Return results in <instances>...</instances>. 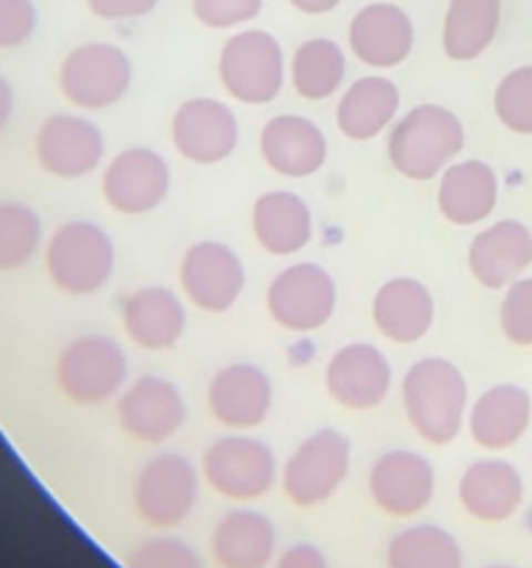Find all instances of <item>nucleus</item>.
<instances>
[{"label":"nucleus","instance_id":"f257e3e1","mask_svg":"<svg viewBox=\"0 0 532 568\" xmlns=\"http://www.w3.org/2000/svg\"><path fill=\"white\" fill-rule=\"evenodd\" d=\"M402 408L410 427L432 447H447L460 436L469 410V383L447 358H421L402 377Z\"/></svg>","mask_w":532,"mask_h":568},{"label":"nucleus","instance_id":"f03ea898","mask_svg":"<svg viewBox=\"0 0 532 568\" xmlns=\"http://www.w3.org/2000/svg\"><path fill=\"white\" fill-rule=\"evenodd\" d=\"M466 128L452 109L438 103L413 105L388 128L386 153L393 172L408 181H436L460 155Z\"/></svg>","mask_w":532,"mask_h":568},{"label":"nucleus","instance_id":"7ed1b4c3","mask_svg":"<svg viewBox=\"0 0 532 568\" xmlns=\"http://www.w3.org/2000/svg\"><path fill=\"white\" fill-rule=\"evenodd\" d=\"M116 250L109 233L89 220L64 222L44 247V270L59 292L72 297L98 294L111 281Z\"/></svg>","mask_w":532,"mask_h":568},{"label":"nucleus","instance_id":"20e7f679","mask_svg":"<svg viewBox=\"0 0 532 568\" xmlns=\"http://www.w3.org/2000/svg\"><path fill=\"white\" fill-rule=\"evenodd\" d=\"M216 72L233 100L244 105H266L283 92L286 53L269 31L244 28L222 44Z\"/></svg>","mask_w":532,"mask_h":568},{"label":"nucleus","instance_id":"39448f33","mask_svg":"<svg viewBox=\"0 0 532 568\" xmlns=\"http://www.w3.org/2000/svg\"><path fill=\"white\" fill-rule=\"evenodd\" d=\"M127 381V355L109 336H78L55 361V386L72 405L94 408L120 397Z\"/></svg>","mask_w":532,"mask_h":568},{"label":"nucleus","instance_id":"423d86ee","mask_svg":"<svg viewBox=\"0 0 532 568\" xmlns=\"http://www.w3.org/2000/svg\"><path fill=\"white\" fill-rule=\"evenodd\" d=\"M352 460V444L332 427L310 433L280 471V486L297 508H319L344 486Z\"/></svg>","mask_w":532,"mask_h":568},{"label":"nucleus","instance_id":"0eeeda50","mask_svg":"<svg viewBox=\"0 0 532 568\" xmlns=\"http://www.w3.org/2000/svg\"><path fill=\"white\" fill-rule=\"evenodd\" d=\"M133 83V61L111 42L72 48L59 67V89L83 111H103L120 103Z\"/></svg>","mask_w":532,"mask_h":568},{"label":"nucleus","instance_id":"6e6552de","mask_svg":"<svg viewBox=\"0 0 532 568\" xmlns=\"http://www.w3.org/2000/svg\"><path fill=\"white\" fill-rule=\"evenodd\" d=\"M338 305V286L330 272L310 261L286 266L266 288V311L272 322L288 333L321 331Z\"/></svg>","mask_w":532,"mask_h":568},{"label":"nucleus","instance_id":"1a4fd4ad","mask_svg":"<svg viewBox=\"0 0 532 568\" xmlns=\"http://www.w3.org/2000/svg\"><path fill=\"white\" fill-rule=\"evenodd\" d=\"M203 477L231 503H255L277 483V460L260 438L233 433L208 444L203 455Z\"/></svg>","mask_w":532,"mask_h":568},{"label":"nucleus","instance_id":"9d476101","mask_svg":"<svg viewBox=\"0 0 532 568\" xmlns=\"http://www.w3.org/2000/svg\"><path fill=\"white\" fill-rule=\"evenodd\" d=\"M200 499L197 466L181 453L150 458L133 483V505L142 521L155 530H170L192 516Z\"/></svg>","mask_w":532,"mask_h":568},{"label":"nucleus","instance_id":"9b49d317","mask_svg":"<svg viewBox=\"0 0 532 568\" xmlns=\"http://www.w3.org/2000/svg\"><path fill=\"white\" fill-rule=\"evenodd\" d=\"M177 277L188 303L203 314H227L247 286L242 258L214 239L194 242L183 253Z\"/></svg>","mask_w":532,"mask_h":568},{"label":"nucleus","instance_id":"f8f14e48","mask_svg":"<svg viewBox=\"0 0 532 568\" xmlns=\"http://www.w3.org/2000/svg\"><path fill=\"white\" fill-rule=\"evenodd\" d=\"M172 189L164 155L150 148H125L105 164L100 192L105 205L122 216H144L158 209Z\"/></svg>","mask_w":532,"mask_h":568},{"label":"nucleus","instance_id":"ddd939ff","mask_svg":"<svg viewBox=\"0 0 532 568\" xmlns=\"http://www.w3.org/2000/svg\"><path fill=\"white\" fill-rule=\"evenodd\" d=\"M188 408L181 388L158 375H142L116 397V422L133 442L164 444L186 425Z\"/></svg>","mask_w":532,"mask_h":568},{"label":"nucleus","instance_id":"4468645a","mask_svg":"<svg viewBox=\"0 0 532 568\" xmlns=\"http://www.w3.org/2000/svg\"><path fill=\"white\" fill-rule=\"evenodd\" d=\"M172 144L192 164H222L238 148V116L216 98L183 100L172 114Z\"/></svg>","mask_w":532,"mask_h":568},{"label":"nucleus","instance_id":"2eb2a0df","mask_svg":"<svg viewBox=\"0 0 532 568\" xmlns=\"http://www.w3.org/2000/svg\"><path fill=\"white\" fill-rule=\"evenodd\" d=\"M33 155L48 175L78 181L100 166L105 139L92 120L81 114H53L33 136Z\"/></svg>","mask_w":532,"mask_h":568},{"label":"nucleus","instance_id":"dca6fc26","mask_svg":"<svg viewBox=\"0 0 532 568\" xmlns=\"http://www.w3.org/2000/svg\"><path fill=\"white\" fill-rule=\"evenodd\" d=\"M369 497L386 516L410 519L436 497V471L413 449H388L369 469Z\"/></svg>","mask_w":532,"mask_h":568},{"label":"nucleus","instance_id":"f3484780","mask_svg":"<svg viewBox=\"0 0 532 568\" xmlns=\"http://www.w3.org/2000/svg\"><path fill=\"white\" fill-rule=\"evenodd\" d=\"M393 372L375 344L355 342L338 349L325 369V388L332 403L347 410H375L391 394Z\"/></svg>","mask_w":532,"mask_h":568},{"label":"nucleus","instance_id":"a211bd4d","mask_svg":"<svg viewBox=\"0 0 532 568\" xmlns=\"http://www.w3.org/2000/svg\"><path fill=\"white\" fill-rule=\"evenodd\" d=\"M347 42L360 64L371 70H393L408 61L416 42V28L402 6L377 0L355 11L347 28Z\"/></svg>","mask_w":532,"mask_h":568},{"label":"nucleus","instance_id":"6ab92c4d","mask_svg":"<svg viewBox=\"0 0 532 568\" xmlns=\"http://www.w3.org/2000/svg\"><path fill=\"white\" fill-rule=\"evenodd\" d=\"M466 264L482 288L504 292L532 266V231L519 220L493 222L471 239Z\"/></svg>","mask_w":532,"mask_h":568},{"label":"nucleus","instance_id":"aec40b11","mask_svg":"<svg viewBox=\"0 0 532 568\" xmlns=\"http://www.w3.org/2000/svg\"><path fill=\"white\" fill-rule=\"evenodd\" d=\"M258 150L272 172L291 181L316 175L330 153L325 131L303 114H277L266 120L258 133Z\"/></svg>","mask_w":532,"mask_h":568},{"label":"nucleus","instance_id":"412c9836","mask_svg":"<svg viewBox=\"0 0 532 568\" xmlns=\"http://www.w3.org/2000/svg\"><path fill=\"white\" fill-rule=\"evenodd\" d=\"M272 381L255 364H227L208 383V410L227 430H253L272 410Z\"/></svg>","mask_w":532,"mask_h":568},{"label":"nucleus","instance_id":"4be33fe9","mask_svg":"<svg viewBox=\"0 0 532 568\" xmlns=\"http://www.w3.org/2000/svg\"><path fill=\"white\" fill-rule=\"evenodd\" d=\"M532 425V394L519 383H497L477 397L469 410V433L477 447L504 453L526 436Z\"/></svg>","mask_w":532,"mask_h":568},{"label":"nucleus","instance_id":"5701e85b","mask_svg":"<svg viewBox=\"0 0 532 568\" xmlns=\"http://www.w3.org/2000/svg\"><path fill=\"white\" fill-rule=\"evenodd\" d=\"M499 203V178L491 164L480 159L452 161L438 175V214L458 227L485 222Z\"/></svg>","mask_w":532,"mask_h":568},{"label":"nucleus","instance_id":"b1692460","mask_svg":"<svg viewBox=\"0 0 532 568\" xmlns=\"http://www.w3.org/2000/svg\"><path fill=\"white\" fill-rule=\"evenodd\" d=\"M122 327L136 347L164 353L181 342L186 331V305L172 288L142 286L122 300Z\"/></svg>","mask_w":532,"mask_h":568},{"label":"nucleus","instance_id":"393cba45","mask_svg":"<svg viewBox=\"0 0 532 568\" xmlns=\"http://www.w3.org/2000/svg\"><path fill=\"white\" fill-rule=\"evenodd\" d=\"M458 503L471 519L499 525L515 516L524 503V480L510 460H474L460 475Z\"/></svg>","mask_w":532,"mask_h":568},{"label":"nucleus","instance_id":"a878e982","mask_svg":"<svg viewBox=\"0 0 532 568\" xmlns=\"http://www.w3.org/2000/svg\"><path fill=\"white\" fill-rule=\"evenodd\" d=\"M371 322L393 344H416L436 322V300L416 277H391L371 300Z\"/></svg>","mask_w":532,"mask_h":568},{"label":"nucleus","instance_id":"bb28decb","mask_svg":"<svg viewBox=\"0 0 532 568\" xmlns=\"http://www.w3.org/2000/svg\"><path fill=\"white\" fill-rule=\"evenodd\" d=\"M253 236L260 250L277 258L303 253L314 239V214L310 205L299 194L275 189V192L260 194L253 203L249 214Z\"/></svg>","mask_w":532,"mask_h":568},{"label":"nucleus","instance_id":"cd10ccee","mask_svg":"<svg viewBox=\"0 0 532 568\" xmlns=\"http://www.w3.org/2000/svg\"><path fill=\"white\" fill-rule=\"evenodd\" d=\"M399 87L386 75H364L344 89L336 105V125L352 142H371L397 122Z\"/></svg>","mask_w":532,"mask_h":568},{"label":"nucleus","instance_id":"c85d7f7f","mask_svg":"<svg viewBox=\"0 0 532 568\" xmlns=\"http://www.w3.org/2000/svg\"><path fill=\"white\" fill-rule=\"evenodd\" d=\"M275 525L253 508L227 510L211 532V552L219 568H266L275 560Z\"/></svg>","mask_w":532,"mask_h":568},{"label":"nucleus","instance_id":"c756f323","mask_svg":"<svg viewBox=\"0 0 532 568\" xmlns=\"http://www.w3.org/2000/svg\"><path fill=\"white\" fill-rule=\"evenodd\" d=\"M502 26V0H449L441 48L452 61H474L485 53Z\"/></svg>","mask_w":532,"mask_h":568},{"label":"nucleus","instance_id":"7c9ffc66","mask_svg":"<svg viewBox=\"0 0 532 568\" xmlns=\"http://www.w3.org/2000/svg\"><path fill=\"white\" fill-rule=\"evenodd\" d=\"M347 75V55L332 39H305L291 55V87L310 103L330 100Z\"/></svg>","mask_w":532,"mask_h":568},{"label":"nucleus","instance_id":"2f4dec72","mask_svg":"<svg viewBox=\"0 0 532 568\" xmlns=\"http://www.w3.org/2000/svg\"><path fill=\"white\" fill-rule=\"evenodd\" d=\"M388 568H463L458 538L438 525H413L391 536L386 549Z\"/></svg>","mask_w":532,"mask_h":568},{"label":"nucleus","instance_id":"473e14b6","mask_svg":"<svg viewBox=\"0 0 532 568\" xmlns=\"http://www.w3.org/2000/svg\"><path fill=\"white\" fill-rule=\"evenodd\" d=\"M42 244V220L37 211L17 200H0V272L31 264Z\"/></svg>","mask_w":532,"mask_h":568},{"label":"nucleus","instance_id":"72a5a7b5","mask_svg":"<svg viewBox=\"0 0 532 568\" xmlns=\"http://www.w3.org/2000/svg\"><path fill=\"white\" fill-rule=\"evenodd\" d=\"M493 114L519 136H532V64H521L502 75L493 89Z\"/></svg>","mask_w":532,"mask_h":568},{"label":"nucleus","instance_id":"f704fd0d","mask_svg":"<svg viewBox=\"0 0 532 568\" xmlns=\"http://www.w3.org/2000/svg\"><path fill=\"white\" fill-rule=\"evenodd\" d=\"M499 327L515 347H532V277L510 283L499 303Z\"/></svg>","mask_w":532,"mask_h":568},{"label":"nucleus","instance_id":"c9c22d12","mask_svg":"<svg viewBox=\"0 0 532 568\" xmlns=\"http://www.w3.org/2000/svg\"><path fill=\"white\" fill-rule=\"evenodd\" d=\"M127 568H203L200 555L181 538H147L125 560Z\"/></svg>","mask_w":532,"mask_h":568},{"label":"nucleus","instance_id":"e433bc0d","mask_svg":"<svg viewBox=\"0 0 532 568\" xmlns=\"http://www.w3.org/2000/svg\"><path fill=\"white\" fill-rule=\"evenodd\" d=\"M264 9V0H192V14L211 31H231L253 22Z\"/></svg>","mask_w":532,"mask_h":568},{"label":"nucleus","instance_id":"4c0bfd02","mask_svg":"<svg viewBox=\"0 0 532 568\" xmlns=\"http://www.w3.org/2000/svg\"><path fill=\"white\" fill-rule=\"evenodd\" d=\"M33 0H0V50L22 48L37 31Z\"/></svg>","mask_w":532,"mask_h":568},{"label":"nucleus","instance_id":"58836bf2","mask_svg":"<svg viewBox=\"0 0 532 568\" xmlns=\"http://www.w3.org/2000/svg\"><path fill=\"white\" fill-rule=\"evenodd\" d=\"M161 0H86L89 11L105 22H125L147 17Z\"/></svg>","mask_w":532,"mask_h":568},{"label":"nucleus","instance_id":"ea45409f","mask_svg":"<svg viewBox=\"0 0 532 568\" xmlns=\"http://www.w3.org/2000/svg\"><path fill=\"white\" fill-rule=\"evenodd\" d=\"M275 568H330V564L314 544H294V547L283 549L280 558L275 560Z\"/></svg>","mask_w":532,"mask_h":568},{"label":"nucleus","instance_id":"a19ab883","mask_svg":"<svg viewBox=\"0 0 532 568\" xmlns=\"http://www.w3.org/2000/svg\"><path fill=\"white\" fill-rule=\"evenodd\" d=\"M299 14H308V17H321V14H330L332 9L344 3V0H288Z\"/></svg>","mask_w":532,"mask_h":568},{"label":"nucleus","instance_id":"79ce46f5","mask_svg":"<svg viewBox=\"0 0 532 568\" xmlns=\"http://www.w3.org/2000/svg\"><path fill=\"white\" fill-rule=\"evenodd\" d=\"M11 111H14V92H11L9 81L0 75V133H3V128L9 125Z\"/></svg>","mask_w":532,"mask_h":568},{"label":"nucleus","instance_id":"37998d69","mask_svg":"<svg viewBox=\"0 0 532 568\" xmlns=\"http://www.w3.org/2000/svg\"><path fill=\"white\" fill-rule=\"evenodd\" d=\"M485 568H515V566H502V564H497V566H485Z\"/></svg>","mask_w":532,"mask_h":568}]
</instances>
